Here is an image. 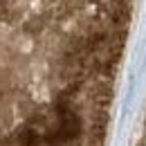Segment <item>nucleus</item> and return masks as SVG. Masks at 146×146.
Wrapping results in <instances>:
<instances>
[{"mask_svg":"<svg viewBox=\"0 0 146 146\" xmlns=\"http://www.w3.org/2000/svg\"><path fill=\"white\" fill-rule=\"evenodd\" d=\"M135 0H0V146H106Z\"/></svg>","mask_w":146,"mask_h":146,"instance_id":"1","label":"nucleus"},{"mask_svg":"<svg viewBox=\"0 0 146 146\" xmlns=\"http://www.w3.org/2000/svg\"><path fill=\"white\" fill-rule=\"evenodd\" d=\"M135 146H146V115H144L142 130H139V137H137V144H135Z\"/></svg>","mask_w":146,"mask_h":146,"instance_id":"2","label":"nucleus"}]
</instances>
